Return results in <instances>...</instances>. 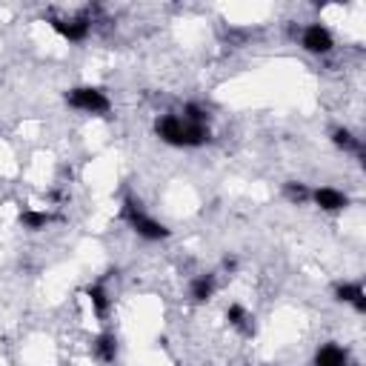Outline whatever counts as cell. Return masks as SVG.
Returning a JSON list of instances; mask_svg holds the SVG:
<instances>
[{"instance_id": "3", "label": "cell", "mask_w": 366, "mask_h": 366, "mask_svg": "<svg viewBox=\"0 0 366 366\" xmlns=\"http://www.w3.org/2000/svg\"><path fill=\"white\" fill-rule=\"evenodd\" d=\"M69 106L75 109H83V112H92V115H101V112H109V98L103 95L101 89H72L66 95Z\"/></svg>"}, {"instance_id": "13", "label": "cell", "mask_w": 366, "mask_h": 366, "mask_svg": "<svg viewBox=\"0 0 366 366\" xmlns=\"http://www.w3.org/2000/svg\"><path fill=\"white\" fill-rule=\"evenodd\" d=\"M86 295H89L92 307H95V312H98V315H106V312H109V298H106L103 286H89V289H86Z\"/></svg>"}, {"instance_id": "1", "label": "cell", "mask_w": 366, "mask_h": 366, "mask_svg": "<svg viewBox=\"0 0 366 366\" xmlns=\"http://www.w3.org/2000/svg\"><path fill=\"white\" fill-rule=\"evenodd\" d=\"M158 135L172 143V146H200L209 140V129L206 126H198V124H189L177 115H166L158 120Z\"/></svg>"}, {"instance_id": "14", "label": "cell", "mask_w": 366, "mask_h": 366, "mask_svg": "<svg viewBox=\"0 0 366 366\" xmlns=\"http://www.w3.org/2000/svg\"><path fill=\"white\" fill-rule=\"evenodd\" d=\"M332 140H335V146H341V149H355V152H358V158L363 161V146H360V143H358L346 129H335Z\"/></svg>"}, {"instance_id": "8", "label": "cell", "mask_w": 366, "mask_h": 366, "mask_svg": "<svg viewBox=\"0 0 366 366\" xmlns=\"http://www.w3.org/2000/svg\"><path fill=\"white\" fill-rule=\"evenodd\" d=\"M52 26H54L66 41H83V38L89 35V26H92V23H89L86 17H78V20H72V23H66V20H52Z\"/></svg>"}, {"instance_id": "6", "label": "cell", "mask_w": 366, "mask_h": 366, "mask_svg": "<svg viewBox=\"0 0 366 366\" xmlns=\"http://www.w3.org/2000/svg\"><path fill=\"white\" fill-rule=\"evenodd\" d=\"M312 198H315V203H318L321 209H326V212H338V209H346V206H349V198H346L344 192L329 189V186L318 189Z\"/></svg>"}, {"instance_id": "9", "label": "cell", "mask_w": 366, "mask_h": 366, "mask_svg": "<svg viewBox=\"0 0 366 366\" xmlns=\"http://www.w3.org/2000/svg\"><path fill=\"white\" fill-rule=\"evenodd\" d=\"M95 352L103 363H115L117 358V341H115V335H101L98 344H95Z\"/></svg>"}, {"instance_id": "12", "label": "cell", "mask_w": 366, "mask_h": 366, "mask_svg": "<svg viewBox=\"0 0 366 366\" xmlns=\"http://www.w3.org/2000/svg\"><path fill=\"white\" fill-rule=\"evenodd\" d=\"M20 224H23L26 229H43V226L49 224V215H46V212L26 209V212H20Z\"/></svg>"}, {"instance_id": "15", "label": "cell", "mask_w": 366, "mask_h": 366, "mask_svg": "<svg viewBox=\"0 0 366 366\" xmlns=\"http://www.w3.org/2000/svg\"><path fill=\"white\" fill-rule=\"evenodd\" d=\"M286 198L289 200H295V203H303V200H307L309 198V189L307 186H303V183H286Z\"/></svg>"}, {"instance_id": "4", "label": "cell", "mask_w": 366, "mask_h": 366, "mask_svg": "<svg viewBox=\"0 0 366 366\" xmlns=\"http://www.w3.org/2000/svg\"><path fill=\"white\" fill-rule=\"evenodd\" d=\"M332 46H335V41L329 35V29H323L321 23L307 26V32H303V49L315 52V54H326Z\"/></svg>"}, {"instance_id": "2", "label": "cell", "mask_w": 366, "mask_h": 366, "mask_svg": "<svg viewBox=\"0 0 366 366\" xmlns=\"http://www.w3.org/2000/svg\"><path fill=\"white\" fill-rule=\"evenodd\" d=\"M124 215H126V221L132 224V229H135L140 237H146V240H161V237H169V229H166L163 224H158V221H152V218L146 215V212L140 209V203H135L132 198L126 200Z\"/></svg>"}, {"instance_id": "11", "label": "cell", "mask_w": 366, "mask_h": 366, "mask_svg": "<svg viewBox=\"0 0 366 366\" xmlns=\"http://www.w3.org/2000/svg\"><path fill=\"white\" fill-rule=\"evenodd\" d=\"M212 292H215V281H212V274H200V278L192 284V298L195 300H209Z\"/></svg>"}, {"instance_id": "10", "label": "cell", "mask_w": 366, "mask_h": 366, "mask_svg": "<svg viewBox=\"0 0 366 366\" xmlns=\"http://www.w3.org/2000/svg\"><path fill=\"white\" fill-rule=\"evenodd\" d=\"M226 321H229L232 326L243 329V332H252V329H255V326L249 323V315H247V309H243V307H237V303H235V307H229V309H226Z\"/></svg>"}, {"instance_id": "7", "label": "cell", "mask_w": 366, "mask_h": 366, "mask_svg": "<svg viewBox=\"0 0 366 366\" xmlns=\"http://www.w3.org/2000/svg\"><path fill=\"white\" fill-rule=\"evenodd\" d=\"M335 298L344 300V303H352L358 312H366V292L360 284H341L335 289Z\"/></svg>"}, {"instance_id": "5", "label": "cell", "mask_w": 366, "mask_h": 366, "mask_svg": "<svg viewBox=\"0 0 366 366\" xmlns=\"http://www.w3.org/2000/svg\"><path fill=\"white\" fill-rule=\"evenodd\" d=\"M315 366H349V352L338 344H326L318 349Z\"/></svg>"}]
</instances>
